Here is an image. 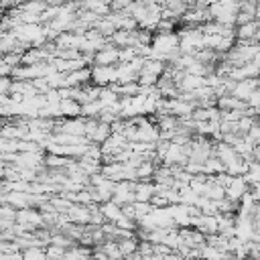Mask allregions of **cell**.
<instances>
[{"mask_svg":"<svg viewBox=\"0 0 260 260\" xmlns=\"http://www.w3.org/2000/svg\"><path fill=\"white\" fill-rule=\"evenodd\" d=\"M91 83L98 87H110L118 83L116 65H91Z\"/></svg>","mask_w":260,"mask_h":260,"instance_id":"obj_1","label":"cell"},{"mask_svg":"<svg viewBox=\"0 0 260 260\" xmlns=\"http://www.w3.org/2000/svg\"><path fill=\"white\" fill-rule=\"evenodd\" d=\"M112 134V126L98 120V118H85V138L89 142L102 144L108 136Z\"/></svg>","mask_w":260,"mask_h":260,"instance_id":"obj_2","label":"cell"},{"mask_svg":"<svg viewBox=\"0 0 260 260\" xmlns=\"http://www.w3.org/2000/svg\"><path fill=\"white\" fill-rule=\"evenodd\" d=\"M120 63V49L112 43H106L93 55V65H118Z\"/></svg>","mask_w":260,"mask_h":260,"instance_id":"obj_3","label":"cell"},{"mask_svg":"<svg viewBox=\"0 0 260 260\" xmlns=\"http://www.w3.org/2000/svg\"><path fill=\"white\" fill-rule=\"evenodd\" d=\"M191 225L197 228L201 234L205 236H211V234H217V215H209V213H197L193 215L191 219Z\"/></svg>","mask_w":260,"mask_h":260,"instance_id":"obj_4","label":"cell"},{"mask_svg":"<svg viewBox=\"0 0 260 260\" xmlns=\"http://www.w3.org/2000/svg\"><path fill=\"white\" fill-rule=\"evenodd\" d=\"M248 191H250V183L246 181L244 175H240V177H234V179L230 181V185L225 187V197L240 203V199H242Z\"/></svg>","mask_w":260,"mask_h":260,"instance_id":"obj_5","label":"cell"},{"mask_svg":"<svg viewBox=\"0 0 260 260\" xmlns=\"http://www.w3.org/2000/svg\"><path fill=\"white\" fill-rule=\"evenodd\" d=\"M65 81H67V87H81V85L91 83V67L85 65V67L65 73Z\"/></svg>","mask_w":260,"mask_h":260,"instance_id":"obj_6","label":"cell"},{"mask_svg":"<svg viewBox=\"0 0 260 260\" xmlns=\"http://www.w3.org/2000/svg\"><path fill=\"white\" fill-rule=\"evenodd\" d=\"M258 87V77H254V79H242V81H236L234 83V87H232V95L234 98H238V100H248L250 98V93L254 91Z\"/></svg>","mask_w":260,"mask_h":260,"instance_id":"obj_7","label":"cell"},{"mask_svg":"<svg viewBox=\"0 0 260 260\" xmlns=\"http://www.w3.org/2000/svg\"><path fill=\"white\" fill-rule=\"evenodd\" d=\"M260 30V20H250L246 24L236 26V41H256Z\"/></svg>","mask_w":260,"mask_h":260,"instance_id":"obj_8","label":"cell"},{"mask_svg":"<svg viewBox=\"0 0 260 260\" xmlns=\"http://www.w3.org/2000/svg\"><path fill=\"white\" fill-rule=\"evenodd\" d=\"M156 193V183L154 181H136L134 185V195L136 201H150Z\"/></svg>","mask_w":260,"mask_h":260,"instance_id":"obj_9","label":"cell"},{"mask_svg":"<svg viewBox=\"0 0 260 260\" xmlns=\"http://www.w3.org/2000/svg\"><path fill=\"white\" fill-rule=\"evenodd\" d=\"M100 211H102L104 219H106V221H112V223H116V221L122 217V213H124V211H122V205H118L114 199L100 203Z\"/></svg>","mask_w":260,"mask_h":260,"instance_id":"obj_10","label":"cell"},{"mask_svg":"<svg viewBox=\"0 0 260 260\" xmlns=\"http://www.w3.org/2000/svg\"><path fill=\"white\" fill-rule=\"evenodd\" d=\"M59 110H61V116H65V118H79L81 116V104L73 98H61Z\"/></svg>","mask_w":260,"mask_h":260,"instance_id":"obj_11","label":"cell"},{"mask_svg":"<svg viewBox=\"0 0 260 260\" xmlns=\"http://www.w3.org/2000/svg\"><path fill=\"white\" fill-rule=\"evenodd\" d=\"M138 238L136 236H132V238H124V240H120L118 242V248H120V252H122V256L124 258H128L130 254H134V252H138Z\"/></svg>","mask_w":260,"mask_h":260,"instance_id":"obj_12","label":"cell"},{"mask_svg":"<svg viewBox=\"0 0 260 260\" xmlns=\"http://www.w3.org/2000/svg\"><path fill=\"white\" fill-rule=\"evenodd\" d=\"M20 254H22V260H47L45 246H30V248L22 250Z\"/></svg>","mask_w":260,"mask_h":260,"instance_id":"obj_13","label":"cell"},{"mask_svg":"<svg viewBox=\"0 0 260 260\" xmlns=\"http://www.w3.org/2000/svg\"><path fill=\"white\" fill-rule=\"evenodd\" d=\"M45 250H47V258H51V260H63L65 258V252H67L65 248L55 246V244H47Z\"/></svg>","mask_w":260,"mask_h":260,"instance_id":"obj_14","label":"cell"},{"mask_svg":"<svg viewBox=\"0 0 260 260\" xmlns=\"http://www.w3.org/2000/svg\"><path fill=\"white\" fill-rule=\"evenodd\" d=\"M191 260H205V258H201V256H197V258H191Z\"/></svg>","mask_w":260,"mask_h":260,"instance_id":"obj_15","label":"cell"},{"mask_svg":"<svg viewBox=\"0 0 260 260\" xmlns=\"http://www.w3.org/2000/svg\"><path fill=\"white\" fill-rule=\"evenodd\" d=\"M258 87H260V77H258Z\"/></svg>","mask_w":260,"mask_h":260,"instance_id":"obj_16","label":"cell"}]
</instances>
